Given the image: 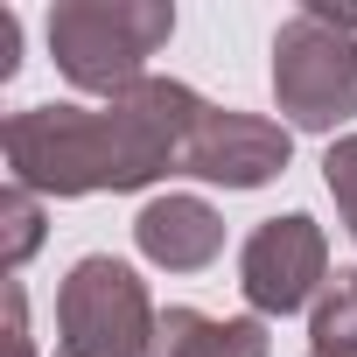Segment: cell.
<instances>
[{
    "instance_id": "2",
    "label": "cell",
    "mask_w": 357,
    "mask_h": 357,
    "mask_svg": "<svg viewBox=\"0 0 357 357\" xmlns=\"http://www.w3.org/2000/svg\"><path fill=\"white\" fill-rule=\"evenodd\" d=\"M336 329H350V343H357V273H336V301L315 315V336L336 350Z\"/></svg>"
},
{
    "instance_id": "1",
    "label": "cell",
    "mask_w": 357,
    "mask_h": 357,
    "mask_svg": "<svg viewBox=\"0 0 357 357\" xmlns=\"http://www.w3.org/2000/svg\"><path fill=\"white\" fill-rule=\"evenodd\" d=\"M308 259H315L308 218H280V225L252 245V280H245L252 301H259V308H294V301H301V280H294V273H301Z\"/></svg>"
}]
</instances>
